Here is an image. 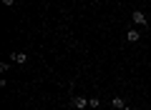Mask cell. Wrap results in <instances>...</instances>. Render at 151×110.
Wrapping results in <instances>:
<instances>
[{
    "mask_svg": "<svg viewBox=\"0 0 151 110\" xmlns=\"http://www.w3.org/2000/svg\"><path fill=\"white\" fill-rule=\"evenodd\" d=\"M131 20H134L136 28H149V18H146L144 10H134L131 13Z\"/></svg>",
    "mask_w": 151,
    "mask_h": 110,
    "instance_id": "cell-1",
    "label": "cell"
},
{
    "mask_svg": "<svg viewBox=\"0 0 151 110\" xmlns=\"http://www.w3.org/2000/svg\"><path fill=\"white\" fill-rule=\"evenodd\" d=\"M126 40H129V43H139V40H141L139 28H131V30H126Z\"/></svg>",
    "mask_w": 151,
    "mask_h": 110,
    "instance_id": "cell-2",
    "label": "cell"
},
{
    "mask_svg": "<svg viewBox=\"0 0 151 110\" xmlns=\"http://www.w3.org/2000/svg\"><path fill=\"white\" fill-rule=\"evenodd\" d=\"M10 60L18 63V65H25L28 63V55H25V53H10Z\"/></svg>",
    "mask_w": 151,
    "mask_h": 110,
    "instance_id": "cell-3",
    "label": "cell"
},
{
    "mask_svg": "<svg viewBox=\"0 0 151 110\" xmlns=\"http://www.w3.org/2000/svg\"><path fill=\"white\" fill-rule=\"evenodd\" d=\"M70 105H73L76 110H83V108H86V105H88V100H86V98H81V95H76V98L70 100Z\"/></svg>",
    "mask_w": 151,
    "mask_h": 110,
    "instance_id": "cell-4",
    "label": "cell"
},
{
    "mask_svg": "<svg viewBox=\"0 0 151 110\" xmlns=\"http://www.w3.org/2000/svg\"><path fill=\"white\" fill-rule=\"evenodd\" d=\"M111 105H113V108H119V110H124V108H126L124 98H113V100H111Z\"/></svg>",
    "mask_w": 151,
    "mask_h": 110,
    "instance_id": "cell-5",
    "label": "cell"
},
{
    "mask_svg": "<svg viewBox=\"0 0 151 110\" xmlns=\"http://www.w3.org/2000/svg\"><path fill=\"white\" fill-rule=\"evenodd\" d=\"M98 105H101V100H98V98H91V100H88V108H98Z\"/></svg>",
    "mask_w": 151,
    "mask_h": 110,
    "instance_id": "cell-6",
    "label": "cell"
},
{
    "mask_svg": "<svg viewBox=\"0 0 151 110\" xmlns=\"http://www.w3.org/2000/svg\"><path fill=\"white\" fill-rule=\"evenodd\" d=\"M3 5H5V8H13V5H15V0H3Z\"/></svg>",
    "mask_w": 151,
    "mask_h": 110,
    "instance_id": "cell-7",
    "label": "cell"
},
{
    "mask_svg": "<svg viewBox=\"0 0 151 110\" xmlns=\"http://www.w3.org/2000/svg\"><path fill=\"white\" fill-rule=\"evenodd\" d=\"M124 110H131V108H129V105H126V108H124Z\"/></svg>",
    "mask_w": 151,
    "mask_h": 110,
    "instance_id": "cell-8",
    "label": "cell"
}]
</instances>
